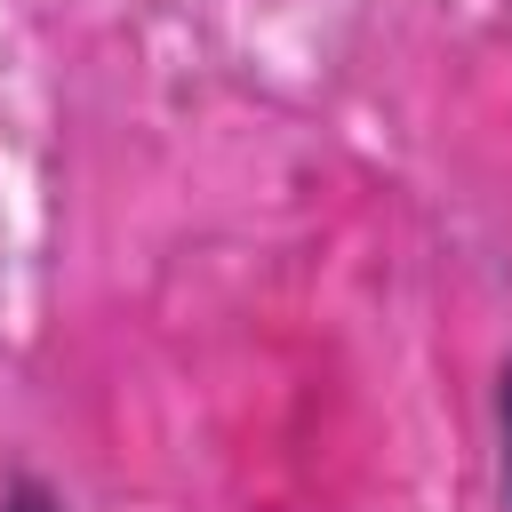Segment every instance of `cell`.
Instances as JSON below:
<instances>
[{"mask_svg": "<svg viewBox=\"0 0 512 512\" xmlns=\"http://www.w3.org/2000/svg\"><path fill=\"white\" fill-rule=\"evenodd\" d=\"M0 512H72V504H64L48 480H16V488L0 496Z\"/></svg>", "mask_w": 512, "mask_h": 512, "instance_id": "obj_1", "label": "cell"}, {"mask_svg": "<svg viewBox=\"0 0 512 512\" xmlns=\"http://www.w3.org/2000/svg\"><path fill=\"white\" fill-rule=\"evenodd\" d=\"M496 424H504V496H512V360H504V392H496Z\"/></svg>", "mask_w": 512, "mask_h": 512, "instance_id": "obj_2", "label": "cell"}]
</instances>
